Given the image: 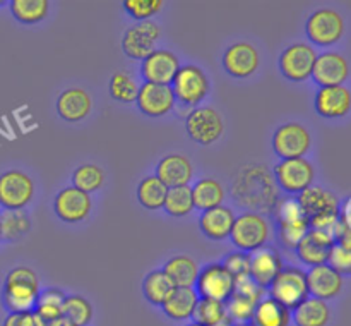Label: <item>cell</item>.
<instances>
[{"label": "cell", "mask_w": 351, "mask_h": 326, "mask_svg": "<svg viewBox=\"0 0 351 326\" xmlns=\"http://www.w3.org/2000/svg\"><path fill=\"white\" fill-rule=\"evenodd\" d=\"M274 178L264 165H249L240 168L233 181V198L237 205L252 208L250 211H267L274 209L280 202Z\"/></svg>", "instance_id": "1"}, {"label": "cell", "mask_w": 351, "mask_h": 326, "mask_svg": "<svg viewBox=\"0 0 351 326\" xmlns=\"http://www.w3.org/2000/svg\"><path fill=\"white\" fill-rule=\"evenodd\" d=\"M40 295L38 275L27 266L10 270L3 283V304L10 312H33Z\"/></svg>", "instance_id": "2"}, {"label": "cell", "mask_w": 351, "mask_h": 326, "mask_svg": "<svg viewBox=\"0 0 351 326\" xmlns=\"http://www.w3.org/2000/svg\"><path fill=\"white\" fill-rule=\"evenodd\" d=\"M269 235L271 225L266 216L256 211H245L235 216L230 239L242 253H254L266 246Z\"/></svg>", "instance_id": "3"}, {"label": "cell", "mask_w": 351, "mask_h": 326, "mask_svg": "<svg viewBox=\"0 0 351 326\" xmlns=\"http://www.w3.org/2000/svg\"><path fill=\"white\" fill-rule=\"evenodd\" d=\"M267 288H269V297L290 311H293L300 302L308 297L305 271L297 266L281 268Z\"/></svg>", "instance_id": "4"}, {"label": "cell", "mask_w": 351, "mask_h": 326, "mask_svg": "<svg viewBox=\"0 0 351 326\" xmlns=\"http://www.w3.org/2000/svg\"><path fill=\"white\" fill-rule=\"evenodd\" d=\"M170 88L173 91L175 102L185 106H195L208 96L209 79L199 65H180Z\"/></svg>", "instance_id": "5"}, {"label": "cell", "mask_w": 351, "mask_h": 326, "mask_svg": "<svg viewBox=\"0 0 351 326\" xmlns=\"http://www.w3.org/2000/svg\"><path fill=\"white\" fill-rule=\"evenodd\" d=\"M264 295V288L256 285L252 278L247 277L235 281V292L230 295L225 302L226 318L235 326H249L250 318L254 314V309L259 304Z\"/></svg>", "instance_id": "6"}, {"label": "cell", "mask_w": 351, "mask_h": 326, "mask_svg": "<svg viewBox=\"0 0 351 326\" xmlns=\"http://www.w3.org/2000/svg\"><path fill=\"white\" fill-rule=\"evenodd\" d=\"M194 290L202 299L226 302L235 292V278L221 263H209L199 270Z\"/></svg>", "instance_id": "7"}, {"label": "cell", "mask_w": 351, "mask_h": 326, "mask_svg": "<svg viewBox=\"0 0 351 326\" xmlns=\"http://www.w3.org/2000/svg\"><path fill=\"white\" fill-rule=\"evenodd\" d=\"M305 31L311 43L317 47H331L345 34V19L338 10L324 7L311 14L305 24Z\"/></svg>", "instance_id": "8"}, {"label": "cell", "mask_w": 351, "mask_h": 326, "mask_svg": "<svg viewBox=\"0 0 351 326\" xmlns=\"http://www.w3.org/2000/svg\"><path fill=\"white\" fill-rule=\"evenodd\" d=\"M161 36V27L154 21H139L132 24L122 36V50L134 60H144L156 50Z\"/></svg>", "instance_id": "9"}, {"label": "cell", "mask_w": 351, "mask_h": 326, "mask_svg": "<svg viewBox=\"0 0 351 326\" xmlns=\"http://www.w3.org/2000/svg\"><path fill=\"white\" fill-rule=\"evenodd\" d=\"M223 129L225 126L221 115L211 106H199L192 110L185 119V130L189 137L202 146L216 143L221 137Z\"/></svg>", "instance_id": "10"}, {"label": "cell", "mask_w": 351, "mask_h": 326, "mask_svg": "<svg viewBox=\"0 0 351 326\" xmlns=\"http://www.w3.org/2000/svg\"><path fill=\"white\" fill-rule=\"evenodd\" d=\"M274 181L283 191L300 194L314 182V167L307 158H288L274 167Z\"/></svg>", "instance_id": "11"}, {"label": "cell", "mask_w": 351, "mask_h": 326, "mask_svg": "<svg viewBox=\"0 0 351 326\" xmlns=\"http://www.w3.org/2000/svg\"><path fill=\"white\" fill-rule=\"evenodd\" d=\"M34 196V182L26 172L9 170L0 175V206L23 209Z\"/></svg>", "instance_id": "12"}, {"label": "cell", "mask_w": 351, "mask_h": 326, "mask_svg": "<svg viewBox=\"0 0 351 326\" xmlns=\"http://www.w3.org/2000/svg\"><path fill=\"white\" fill-rule=\"evenodd\" d=\"M312 146L311 132L302 124L288 122L276 129L273 136V150L283 160L304 158Z\"/></svg>", "instance_id": "13"}, {"label": "cell", "mask_w": 351, "mask_h": 326, "mask_svg": "<svg viewBox=\"0 0 351 326\" xmlns=\"http://www.w3.org/2000/svg\"><path fill=\"white\" fill-rule=\"evenodd\" d=\"M315 48L308 43H293L285 48L283 54L280 55V71L287 79L295 82L305 81L312 75L314 69Z\"/></svg>", "instance_id": "14"}, {"label": "cell", "mask_w": 351, "mask_h": 326, "mask_svg": "<svg viewBox=\"0 0 351 326\" xmlns=\"http://www.w3.org/2000/svg\"><path fill=\"white\" fill-rule=\"evenodd\" d=\"M178 69L180 62L177 55L163 48H156L153 54L141 60V75L144 78V82H153V84L170 86Z\"/></svg>", "instance_id": "15"}, {"label": "cell", "mask_w": 351, "mask_h": 326, "mask_svg": "<svg viewBox=\"0 0 351 326\" xmlns=\"http://www.w3.org/2000/svg\"><path fill=\"white\" fill-rule=\"evenodd\" d=\"M55 215L65 223H79L89 216L93 209L91 196L74 185L64 187L53 199Z\"/></svg>", "instance_id": "16"}, {"label": "cell", "mask_w": 351, "mask_h": 326, "mask_svg": "<svg viewBox=\"0 0 351 326\" xmlns=\"http://www.w3.org/2000/svg\"><path fill=\"white\" fill-rule=\"evenodd\" d=\"M302 211L308 220L324 218V216H338L339 215V199L328 189L321 185H311L305 191H302L297 198Z\"/></svg>", "instance_id": "17"}, {"label": "cell", "mask_w": 351, "mask_h": 326, "mask_svg": "<svg viewBox=\"0 0 351 326\" xmlns=\"http://www.w3.org/2000/svg\"><path fill=\"white\" fill-rule=\"evenodd\" d=\"M136 103L144 115L158 119V117H165L173 110L175 96L170 86L144 82L143 86H139Z\"/></svg>", "instance_id": "18"}, {"label": "cell", "mask_w": 351, "mask_h": 326, "mask_svg": "<svg viewBox=\"0 0 351 326\" xmlns=\"http://www.w3.org/2000/svg\"><path fill=\"white\" fill-rule=\"evenodd\" d=\"M348 60L341 54L324 51L315 58L311 78L321 88H329V86H343V82L348 79Z\"/></svg>", "instance_id": "19"}, {"label": "cell", "mask_w": 351, "mask_h": 326, "mask_svg": "<svg viewBox=\"0 0 351 326\" xmlns=\"http://www.w3.org/2000/svg\"><path fill=\"white\" fill-rule=\"evenodd\" d=\"M223 67L232 78H249L259 69V51L254 45L247 43V41H239L226 48L225 55H223Z\"/></svg>", "instance_id": "20"}, {"label": "cell", "mask_w": 351, "mask_h": 326, "mask_svg": "<svg viewBox=\"0 0 351 326\" xmlns=\"http://www.w3.org/2000/svg\"><path fill=\"white\" fill-rule=\"evenodd\" d=\"M305 278H307L308 295L321 299V301L335 299L343 288V275H339L338 271L332 270L326 263L319 264V266H312L305 273Z\"/></svg>", "instance_id": "21"}, {"label": "cell", "mask_w": 351, "mask_h": 326, "mask_svg": "<svg viewBox=\"0 0 351 326\" xmlns=\"http://www.w3.org/2000/svg\"><path fill=\"white\" fill-rule=\"evenodd\" d=\"M335 246V237L329 232L311 229L297 246V256L307 266H319L328 261L329 251Z\"/></svg>", "instance_id": "22"}, {"label": "cell", "mask_w": 351, "mask_h": 326, "mask_svg": "<svg viewBox=\"0 0 351 326\" xmlns=\"http://www.w3.org/2000/svg\"><path fill=\"white\" fill-rule=\"evenodd\" d=\"M283 268V259L274 247L264 246L250 254L249 277L261 288H267Z\"/></svg>", "instance_id": "23"}, {"label": "cell", "mask_w": 351, "mask_h": 326, "mask_svg": "<svg viewBox=\"0 0 351 326\" xmlns=\"http://www.w3.org/2000/svg\"><path fill=\"white\" fill-rule=\"evenodd\" d=\"M315 110L324 119H341L351 108V95L346 86L319 88L314 100Z\"/></svg>", "instance_id": "24"}, {"label": "cell", "mask_w": 351, "mask_h": 326, "mask_svg": "<svg viewBox=\"0 0 351 326\" xmlns=\"http://www.w3.org/2000/svg\"><path fill=\"white\" fill-rule=\"evenodd\" d=\"M156 177L168 189L189 185L194 177V167H192L191 160L184 154H167L158 163Z\"/></svg>", "instance_id": "25"}, {"label": "cell", "mask_w": 351, "mask_h": 326, "mask_svg": "<svg viewBox=\"0 0 351 326\" xmlns=\"http://www.w3.org/2000/svg\"><path fill=\"white\" fill-rule=\"evenodd\" d=\"M233 223H235V213L226 206H216V208L206 209L199 218V229L208 239L225 240L232 233Z\"/></svg>", "instance_id": "26"}, {"label": "cell", "mask_w": 351, "mask_h": 326, "mask_svg": "<svg viewBox=\"0 0 351 326\" xmlns=\"http://www.w3.org/2000/svg\"><path fill=\"white\" fill-rule=\"evenodd\" d=\"M93 108V100L86 89L69 88L58 96L57 112L67 122H79L86 119Z\"/></svg>", "instance_id": "27"}, {"label": "cell", "mask_w": 351, "mask_h": 326, "mask_svg": "<svg viewBox=\"0 0 351 326\" xmlns=\"http://www.w3.org/2000/svg\"><path fill=\"white\" fill-rule=\"evenodd\" d=\"M197 301L199 295L194 287H175L167 301L161 304V307L168 318L175 319V321H185V319L192 318Z\"/></svg>", "instance_id": "28"}, {"label": "cell", "mask_w": 351, "mask_h": 326, "mask_svg": "<svg viewBox=\"0 0 351 326\" xmlns=\"http://www.w3.org/2000/svg\"><path fill=\"white\" fill-rule=\"evenodd\" d=\"M329 318H331V311L326 301L311 297V295L291 312V321H295L297 326H326Z\"/></svg>", "instance_id": "29"}, {"label": "cell", "mask_w": 351, "mask_h": 326, "mask_svg": "<svg viewBox=\"0 0 351 326\" xmlns=\"http://www.w3.org/2000/svg\"><path fill=\"white\" fill-rule=\"evenodd\" d=\"M290 309L283 307L271 297H263L254 309L249 326H290Z\"/></svg>", "instance_id": "30"}, {"label": "cell", "mask_w": 351, "mask_h": 326, "mask_svg": "<svg viewBox=\"0 0 351 326\" xmlns=\"http://www.w3.org/2000/svg\"><path fill=\"white\" fill-rule=\"evenodd\" d=\"M163 273L170 278L173 287H194L199 266L187 254H178L165 263Z\"/></svg>", "instance_id": "31"}, {"label": "cell", "mask_w": 351, "mask_h": 326, "mask_svg": "<svg viewBox=\"0 0 351 326\" xmlns=\"http://www.w3.org/2000/svg\"><path fill=\"white\" fill-rule=\"evenodd\" d=\"M191 191L194 208L202 209V211L221 206L225 201V189L215 178H199L194 187H191Z\"/></svg>", "instance_id": "32"}, {"label": "cell", "mask_w": 351, "mask_h": 326, "mask_svg": "<svg viewBox=\"0 0 351 326\" xmlns=\"http://www.w3.org/2000/svg\"><path fill=\"white\" fill-rule=\"evenodd\" d=\"M65 294L58 288H45L40 292L36 301V307H34V314L40 319L41 326L47 323L57 321V319L64 318L62 316V305H64Z\"/></svg>", "instance_id": "33"}, {"label": "cell", "mask_w": 351, "mask_h": 326, "mask_svg": "<svg viewBox=\"0 0 351 326\" xmlns=\"http://www.w3.org/2000/svg\"><path fill=\"white\" fill-rule=\"evenodd\" d=\"M168 187L156 177V175H149V177L143 178L137 185V201L141 206L151 211L163 208L165 198H167Z\"/></svg>", "instance_id": "34"}, {"label": "cell", "mask_w": 351, "mask_h": 326, "mask_svg": "<svg viewBox=\"0 0 351 326\" xmlns=\"http://www.w3.org/2000/svg\"><path fill=\"white\" fill-rule=\"evenodd\" d=\"M173 288V283H171L170 278L163 273V270L151 271V273H147L146 278L143 280L144 297H146L153 305L163 304Z\"/></svg>", "instance_id": "35"}, {"label": "cell", "mask_w": 351, "mask_h": 326, "mask_svg": "<svg viewBox=\"0 0 351 326\" xmlns=\"http://www.w3.org/2000/svg\"><path fill=\"white\" fill-rule=\"evenodd\" d=\"M50 3L48 0H12L10 12L19 23L36 24L48 16Z\"/></svg>", "instance_id": "36"}, {"label": "cell", "mask_w": 351, "mask_h": 326, "mask_svg": "<svg viewBox=\"0 0 351 326\" xmlns=\"http://www.w3.org/2000/svg\"><path fill=\"white\" fill-rule=\"evenodd\" d=\"M31 220L23 209H3L0 215V237L7 240H17L29 232Z\"/></svg>", "instance_id": "37"}, {"label": "cell", "mask_w": 351, "mask_h": 326, "mask_svg": "<svg viewBox=\"0 0 351 326\" xmlns=\"http://www.w3.org/2000/svg\"><path fill=\"white\" fill-rule=\"evenodd\" d=\"M163 208L168 215L175 216V218L191 215L192 209H194L191 185H180V187L168 189L167 198H165V202H163Z\"/></svg>", "instance_id": "38"}, {"label": "cell", "mask_w": 351, "mask_h": 326, "mask_svg": "<svg viewBox=\"0 0 351 326\" xmlns=\"http://www.w3.org/2000/svg\"><path fill=\"white\" fill-rule=\"evenodd\" d=\"M62 316L75 326H88L93 319V305L82 295H65Z\"/></svg>", "instance_id": "39"}, {"label": "cell", "mask_w": 351, "mask_h": 326, "mask_svg": "<svg viewBox=\"0 0 351 326\" xmlns=\"http://www.w3.org/2000/svg\"><path fill=\"white\" fill-rule=\"evenodd\" d=\"M110 95L113 100L120 103H134L139 93V84L132 74L127 71H117L115 74L110 78Z\"/></svg>", "instance_id": "40"}, {"label": "cell", "mask_w": 351, "mask_h": 326, "mask_svg": "<svg viewBox=\"0 0 351 326\" xmlns=\"http://www.w3.org/2000/svg\"><path fill=\"white\" fill-rule=\"evenodd\" d=\"M72 184L75 189L86 192V194H91V192L98 191L103 184H105V172L103 168H99L98 165L86 163L81 165L74 170L72 174Z\"/></svg>", "instance_id": "41"}, {"label": "cell", "mask_w": 351, "mask_h": 326, "mask_svg": "<svg viewBox=\"0 0 351 326\" xmlns=\"http://www.w3.org/2000/svg\"><path fill=\"white\" fill-rule=\"evenodd\" d=\"M192 318H194V323H199L202 326L219 325V323H223L226 319L225 302L199 297Z\"/></svg>", "instance_id": "42"}, {"label": "cell", "mask_w": 351, "mask_h": 326, "mask_svg": "<svg viewBox=\"0 0 351 326\" xmlns=\"http://www.w3.org/2000/svg\"><path fill=\"white\" fill-rule=\"evenodd\" d=\"M311 230L308 226V218L297 220V222L280 223V240L287 249H297L300 240L304 239L305 233Z\"/></svg>", "instance_id": "43"}, {"label": "cell", "mask_w": 351, "mask_h": 326, "mask_svg": "<svg viewBox=\"0 0 351 326\" xmlns=\"http://www.w3.org/2000/svg\"><path fill=\"white\" fill-rule=\"evenodd\" d=\"M123 9L136 21H149L163 9L161 0H125Z\"/></svg>", "instance_id": "44"}, {"label": "cell", "mask_w": 351, "mask_h": 326, "mask_svg": "<svg viewBox=\"0 0 351 326\" xmlns=\"http://www.w3.org/2000/svg\"><path fill=\"white\" fill-rule=\"evenodd\" d=\"M221 264L230 271L235 281L242 280V278L249 277L250 273V254L242 253V251L230 253Z\"/></svg>", "instance_id": "45"}, {"label": "cell", "mask_w": 351, "mask_h": 326, "mask_svg": "<svg viewBox=\"0 0 351 326\" xmlns=\"http://www.w3.org/2000/svg\"><path fill=\"white\" fill-rule=\"evenodd\" d=\"M326 264L338 271L339 275H350L351 273V251L345 249L339 244L335 242V246L329 251V256Z\"/></svg>", "instance_id": "46"}, {"label": "cell", "mask_w": 351, "mask_h": 326, "mask_svg": "<svg viewBox=\"0 0 351 326\" xmlns=\"http://www.w3.org/2000/svg\"><path fill=\"white\" fill-rule=\"evenodd\" d=\"M3 326H41V323L34 312H10Z\"/></svg>", "instance_id": "47"}, {"label": "cell", "mask_w": 351, "mask_h": 326, "mask_svg": "<svg viewBox=\"0 0 351 326\" xmlns=\"http://www.w3.org/2000/svg\"><path fill=\"white\" fill-rule=\"evenodd\" d=\"M43 326H75V325H74V323L67 321L65 318H60V319H57V321L47 323V325H43Z\"/></svg>", "instance_id": "48"}, {"label": "cell", "mask_w": 351, "mask_h": 326, "mask_svg": "<svg viewBox=\"0 0 351 326\" xmlns=\"http://www.w3.org/2000/svg\"><path fill=\"white\" fill-rule=\"evenodd\" d=\"M216 326H235V325H233V323H232V321H230V319H228V318H226V319H225V321H223V323H219V325H216Z\"/></svg>", "instance_id": "49"}, {"label": "cell", "mask_w": 351, "mask_h": 326, "mask_svg": "<svg viewBox=\"0 0 351 326\" xmlns=\"http://www.w3.org/2000/svg\"><path fill=\"white\" fill-rule=\"evenodd\" d=\"M185 326H202V325H199V323H189V325H185Z\"/></svg>", "instance_id": "50"}, {"label": "cell", "mask_w": 351, "mask_h": 326, "mask_svg": "<svg viewBox=\"0 0 351 326\" xmlns=\"http://www.w3.org/2000/svg\"><path fill=\"white\" fill-rule=\"evenodd\" d=\"M0 239H2V237H0Z\"/></svg>", "instance_id": "51"}]
</instances>
